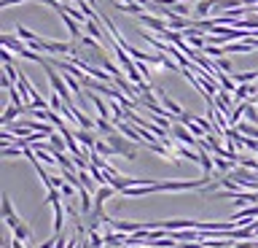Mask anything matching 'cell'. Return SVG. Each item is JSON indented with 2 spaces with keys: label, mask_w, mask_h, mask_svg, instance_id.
Returning a JSON list of instances; mask_svg holds the SVG:
<instances>
[{
  "label": "cell",
  "mask_w": 258,
  "mask_h": 248,
  "mask_svg": "<svg viewBox=\"0 0 258 248\" xmlns=\"http://www.w3.org/2000/svg\"><path fill=\"white\" fill-rule=\"evenodd\" d=\"M89 100L94 103V108H97V116H102V119H110L113 108H110V103H105V100L100 97V92H89Z\"/></svg>",
  "instance_id": "8992f818"
},
{
  "label": "cell",
  "mask_w": 258,
  "mask_h": 248,
  "mask_svg": "<svg viewBox=\"0 0 258 248\" xmlns=\"http://www.w3.org/2000/svg\"><path fill=\"white\" fill-rule=\"evenodd\" d=\"M84 30H86V35H92L97 43H108V41H116V38H113V35H105L102 30H100V19H86Z\"/></svg>",
  "instance_id": "3957f363"
},
{
  "label": "cell",
  "mask_w": 258,
  "mask_h": 248,
  "mask_svg": "<svg viewBox=\"0 0 258 248\" xmlns=\"http://www.w3.org/2000/svg\"><path fill=\"white\" fill-rule=\"evenodd\" d=\"M16 35H19L22 41H27V43H30V41H35V33H30V30H27V27H22V25H16Z\"/></svg>",
  "instance_id": "8fae6325"
},
{
  "label": "cell",
  "mask_w": 258,
  "mask_h": 248,
  "mask_svg": "<svg viewBox=\"0 0 258 248\" xmlns=\"http://www.w3.org/2000/svg\"><path fill=\"white\" fill-rule=\"evenodd\" d=\"M223 49H226V54H247L250 49H255V46L253 43H226Z\"/></svg>",
  "instance_id": "ba28073f"
},
{
  "label": "cell",
  "mask_w": 258,
  "mask_h": 248,
  "mask_svg": "<svg viewBox=\"0 0 258 248\" xmlns=\"http://www.w3.org/2000/svg\"><path fill=\"white\" fill-rule=\"evenodd\" d=\"M215 68H218V70H223V73H229V76L234 73V70H231V62L226 60V57H218V60H215Z\"/></svg>",
  "instance_id": "7c38bea8"
},
{
  "label": "cell",
  "mask_w": 258,
  "mask_h": 248,
  "mask_svg": "<svg viewBox=\"0 0 258 248\" xmlns=\"http://www.w3.org/2000/svg\"><path fill=\"white\" fill-rule=\"evenodd\" d=\"M255 35H258V33H255Z\"/></svg>",
  "instance_id": "9a60e30c"
},
{
  "label": "cell",
  "mask_w": 258,
  "mask_h": 248,
  "mask_svg": "<svg viewBox=\"0 0 258 248\" xmlns=\"http://www.w3.org/2000/svg\"><path fill=\"white\" fill-rule=\"evenodd\" d=\"M169 135H172V138H175L177 143H183V146H194V148H199V143H202V140H199L197 135H194V132H191L183 122H175L172 127H169Z\"/></svg>",
  "instance_id": "7a4b0ae2"
},
{
  "label": "cell",
  "mask_w": 258,
  "mask_h": 248,
  "mask_svg": "<svg viewBox=\"0 0 258 248\" xmlns=\"http://www.w3.org/2000/svg\"><path fill=\"white\" fill-rule=\"evenodd\" d=\"M94 151H97V154H102V157H113V154H116V151L110 148V143L105 140V138H100V140H97V146H94Z\"/></svg>",
  "instance_id": "30bf717a"
},
{
  "label": "cell",
  "mask_w": 258,
  "mask_h": 248,
  "mask_svg": "<svg viewBox=\"0 0 258 248\" xmlns=\"http://www.w3.org/2000/svg\"><path fill=\"white\" fill-rule=\"evenodd\" d=\"M14 3H27V0H0V6H3V9H8V6H14Z\"/></svg>",
  "instance_id": "4fadbf2b"
},
{
  "label": "cell",
  "mask_w": 258,
  "mask_h": 248,
  "mask_svg": "<svg viewBox=\"0 0 258 248\" xmlns=\"http://www.w3.org/2000/svg\"><path fill=\"white\" fill-rule=\"evenodd\" d=\"M105 140L110 143V148L116 151L118 157H126V159H137V143H135L132 138H126L124 132H118V130H116V132H110V135H108V138H105Z\"/></svg>",
  "instance_id": "6da1fadb"
},
{
  "label": "cell",
  "mask_w": 258,
  "mask_h": 248,
  "mask_svg": "<svg viewBox=\"0 0 258 248\" xmlns=\"http://www.w3.org/2000/svg\"><path fill=\"white\" fill-rule=\"evenodd\" d=\"M105 248H118V245H105Z\"/></svg>",
  "instance_id": "5bb4252c"
},
{
  "label": "cell",
  "mask_w": 258,
  "mask_h": 248,
  "mask_svg": "<svg viewBox=\"0 0 258 248\" xmlns=\"http://www.w3.org/2000/svg\"><path fill=\"white\" fill-rule=\"evenodd\" d=\"M137 19H140V22H143V25L148 27V30H153L156 35H164L167 30H169V25H167V22H161L159 17H153V14H140Z\"/></svg>",
  "instance_id": "277c9868"
},
{
  "label": "cell",
  "mask_w": 258,
  "mask_h": 248,
  "mask_svg": "<svg viewBox=\"0 0 258 248\" xmlns=\"http://www.w3.org/2000/svg\"><path fill=\"white\" fill-rule=\"evenodd\" d=\"M76 138H78V143L81 146H84L86 151H92L94 146H97V130H84V127H81V130H76Z\"/></svg>",
  "instance_id": "5b68a950"
},
{
  "label": "cell",
  "mask_w": 258,
  "mask_h": 248,
  "mask_svg": "<svg viewBox=\"0 0 258 248\" xmlns=\"http://www.w3.org/2000/svg\"><path fill=\"white\" fill-rule=\"evenodd\" d=\"M14 237H19V240H24V243H32V229L27 227V224H19V227L14 229Z\"/></svg>",
  "instance_id": "9c48e42d"
},
{
  "label": "cell",
  "mask_w": 258,
  "mask_h": 248,
  "mask_svg": "<svg viewBox=\"0 0 258 248\" xmlns=\"http://www.w3.org/2000/svg\"><path fill=\"white\" fill-rule=\"evenodd\" d=\"M215 78H218V84H221V89H226V92H231V94L237 92V81H234V78H231L229 73H223V70H221V73H218Z\"/></svg>",
  "instance_id": "52a82bcc"
}]
</instances>
